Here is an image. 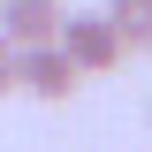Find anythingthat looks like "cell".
I'll return each instance as SVG.
<instances>
[{
    "instance_id": "cell-1",
    "label": "cell",
    "mask_w": 152,
    "mask_h": 152,
    "mask_svg": "<svg viewBox=\"0 0 152 152\" xmlns=\"http://www.w3.org/2000/svg\"><path fill=\"white\" fill-rule=\"evenodd\" d=\"M53 46L76 61V76H107V69H122V38H114V23L107 15H61V31H53Z\"/></svg>"
},
{
    "instance_id": "cell-6",
    "label": "cell",
    "mask_w": 152,
    "mask_h": 152,
    "mask_svg": "<svg viewBox=\"0 0 152 152\" xmlns=\"http://www.w3.org/2000/svg\"><path fill=\"white\" fill-rule=\"evenodd\" d=\"M145 46H152V38H145Z\"/></svg>"
},
{
    "instance_id": "cell-3",
    "label": "cell",
    "mask_w": 152,
    "mask_h": 152,
    "mask_svg": "<svg viewBox=\"0 0 152 152\" xmlns=\"http://www.w3.org/2000/svg\"><path fill=\"white\" fill-rule=\"evenodd\" d=\"M61 0H0V38L8 46H46V38L61 31Z\"/></svg>"
},
{
    "instance_id": "cell-5",
    "label": "cell",
    "mask_w": 152,
    "mask_h": 152,
    "mask_svg": "<svg viewBox=\"0 0 152 152\" xmlns=\"http://www.w3.org/2000/svg\"><path fill=\"white\" fill-rule=\"evenodd\" d=\"M15 91V46H8V38H0V99Z\"/></svg>"
},
{
    "instance_id": "cell-2",
    "label": "cell",
    "mask_w": 152,
    "mask_h": 152,
    "mask_svg": "<svg viewBox=\"0 0 152 152\" xmlns=\"http://www.w3.org/2000/svg\"><path fill=\"white\" fill-rule=\"evenodd\" d=\"M76 61L61 53L53 38L46 46H15V91H31V99H46V107H61V99H76Z\"/></svg>"
},
{
    "instance_id": "cell-4",
    "label": "cell",
    "mask_w": 152,
    "mask_h": 152,
    "mask_svg": "<svg viewBox=\"0 0 152 152\" xmlns=\"http://www.w3.org/2000/svg\"><path fill=\"white\" fill-rule=\"evenodd\" d=\"M99 15L114 23V38H122V46H145V38H152V0H107Z\"/></svg>"
}]
</instances>
